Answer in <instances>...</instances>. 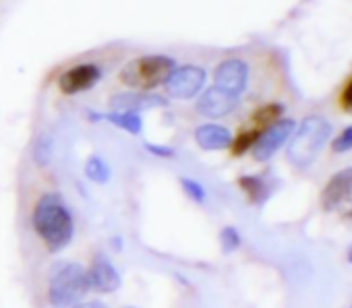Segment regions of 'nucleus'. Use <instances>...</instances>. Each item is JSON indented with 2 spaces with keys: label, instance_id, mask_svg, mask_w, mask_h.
<instances>
[{
  "label": "nucleus",
  "instance_id": "nucleus-1",
  "mask_svg": "<svg viewBox=\"0 0 352 308\" xmlns=\"http://www.w3.org/2000/svg\"><path fill=\"white\" fill-rule=\"evenodd\" d=\"M34 232L40 236L44 246L50 252H60L65 250L75 234V222L65 205L63 197L56 193H48L38 199L32 215Z\"/></svg>",
  "mask_w": 352,
  "mask_h": 308
},
{
  "label": "nucleus",
  "instance_id": "nucleus-2",
  "mask_svg": "<svg viewBox=\"0 0 352 308\" xmlns=\"http://www.w3.org/2000/svg\"><path fill=\"white\" fill-rule=\"evenodd\" d=\"M331 137V124L327 118L319 114L305 116L300 124H296L290 143H288V162L294 168H309L323 151L325 143Z\"/></svg>",
  "mask_w": 352,
  "mask_h": 308
},
{
  "label": "nucleus",
  "instance_id": "nucleus-3",
  "mask_svg": "<svg viewBox=\"0 0 352 308\" xmlns=\"http://www.w3.org/2000/svg\"><path fill=\"white\" fill-rule=\"evenodd\" d=\"M89 292L87 269L79 263H63L48 281V302L52 308L75 306Z\"/></svg>",
  "mask_w": 352,
  "mask_h": 308
},
{
  "label": "nucleus",
  "instance_id": "nucleus-4",
  "mask_svg": "<svg viewBox=\"0 0 352 308\" xmlns=\"http://www.w3.org/2000/svg\"><path fill=\"white\" fill-rule=\"evenodd\" d=\"M174 71V60L168 56H141L131 60L118 75L120 83L133 87L135 91H149L157 85L166 83L170 73Z\"/></svg>",
  "mask_w": 352,
  "mask_h": 308
},
{
  "label": "nucleus",
  "instance_id": "nucleus-5",
  "mask_svg": "<svg viewBox=\"0 0 352 308\" xmlns=\"http://www.w3.org/2000/svg\"><path fill=\"white\" fill-rule=\"evenodd\" d=\"M296 128V122L292 118H280L267 128H263L253 145V158L257 162H267L272 160L276 153L290 141L292 132Z\"/></svg>",
  "mask_w": 352,
  "mask_h": 308
},
{
  "label": "nucleus",
  "instance_id": "nucleus-6",
  "mask_svg": "<svg viewBox=\"0 0 352 308\" xmlns=\"http://www.w3.org/2000/svg\"><path fill=\"white\" fill-rule=\"evenodd\" d=\"M206 83V71L195 64H187L181 69H174L166 79V91L172 97L189 99L195 97Z\"/></svg>",
  "mask_w": 352,
  "mask_h": 308
},
{
  "label": "nucleus",
  "instance_id": "nucleus-7",
  "mask_svg": "<svg viewBox=\"0 0 352 308\" xmlns=\"http://www.w3.org/2000/svg\"><path fill=\"white\" fill-rule=\"evenodd\" d=\"M100 79H102V69L98 64L83 62L65 71L58 79V87L65 95H75V93L91 89Z\"/></svg>",
  "mask_w": 352,
  "mask_h": 308
},
{
  "label": "nucleus",
  "instance_id": "nucleus-8",
  "mask_svg": "<svg viewBox=\"0 0 352 308\" xmlns=\"http://www.w3.org/2000/svg\"><path fill=\"white\" fill-rule=\"evenodd\" d=\"M214 81L218 87L239 95L245 91L247 87V81H249V64L241 58H228V60H222L218 67H216V73H214Z\"/></svg>",
  "mask_w": 352,
  "mask_h": 308
},
{
  "label": "nucleus",
  "instance_id": "nucleus-9",
  "mask_svg": "<svg viewBox=\"0 0 352 308\" xmlns=\"http://www.w3.org/2000/svg\"><path fill=\"white\" fill-rule=\"evenodd\" d=\"M239 106V95L222 89V87H210L199 99H197V112L206 118H224L230 112H234Z\"/></svg>",
  "mask_w": 352,
  "mask_h": 308
},
{
  "label": "nucleus",
  "instance_id": "nucleus-10",
  "mask_svg": "<svg viewBox=\"0 0 352 308\" xmlns=\"http://www.w3.org/2000/svg\"><path fill=\"white\" fill-rule=\"evenodd\" d=\"M87 281H89V289L102 292V294H112L120 287V273L112 265L110 259L98 254L87 269Z\"/></svg>",
  "mask_w": 352,
  "mask_h": 308
},
{
  "label": "nucleus",
  "instance_id": "nucleus-11",
  "mask_svg": "<svg viewBox=\"0 0 352 308\" xmlns=\"http://www.w3.org/2000/svg\"><path fill=\"white\" fill-rule=\"evenodd\" d=\"M352 197V168H344L336 172L321 191V207L325 211H333L344 205Z\"/></svg>",
  "mask_w": 352,
  "mask_h": 308
},
{
  "label": "nucleus",
  "instance_id": "nucleus-12",
  "mask_svg": "<svg viewBox=\"0 0 352 308\" xmlns=\"http://www.w3.org/2000/svg\"><path fill=\"white\" fill-rule=\"evenodd\" d=\"M166 106V99L160 95H151L145 91H133V93H118L110 99L112 112H141V110H151V108H162Z\"/></svg>",
  "mask_w": 352,
  "mask_h": 308
},
{
  "label": "nucleus",
  "instance_id": "nucleus-13",
  "mask_svg": "<svg viewBox=\"0 0 352 308\" xmlns=\"http://www.w3.org/2000/svg\"><path fill=\"white\" fill-rule=\"evenodd\" d=\"M195 141L206 151H222L232 143V132L222 124H201L195 128Z\"/></svg>",
  "mask_w": 352,
  "mask_h": 308
},
{
  "label": "nucleus",
  "instance_id": "nucleus-14",
  "mask_svg": "<svg viewBox=\"0 0 352 308\" xmlns=\"http://www.w3.org/2000/svg\"><path fill=\"white\" fill-rule=\"evenodd\" d=\"M239 187L249 197V201L255 203V205H261L270 197V187L261 176H241Z\"/></svg>",
  "mask_w": 352,
  "mask_h": 308
},
{
  "label": "nucleus",
  "instance_id": "nucleus-15",
  "mask_svg": "<svg viewBox=\"0 0 352 308\" xmlns=\"http://www.w3.org/2000/svg\"><path fill=\"white\" fill-rule=\"evenodd\" d=\"M102 120H108L110 124L131 132V134H139L141 128H143V122H141V116L135 114V112H110V114H102L100 116Z\"/></svg>",
  "mask_w": 352,
  "mask_h": 308
},
{
  "label": "nucleus",
  "instance_id": "nucleus-16",
  "mask_svg": "<svg viewBox=\"0 0 352 308\" xmlns=\"http://www.w3.org/2000/svg\"><path fill=\"white\" fill-rule=\"evenodd\" d=\"M284 114V106L282 104H265L259 110H255V114L251 116L253 120V128H267L270 124H274L276 120H280V116Z\"/></svg>",
  "mask_w": 352,
  "mask_h": 308
},
{
  "label": "nucleus",
  "instance_id": "nucleus-17",
  "mask_svg": "<svg viewBox=\"0 0 352 308\" xmlns=\"http://www.w3.org/2000/svg\"><path fill=\"white\" fill-rule=\"evenodd\" d=\"M259 132H261L259 128H247V130L239 132V134L232 139V143H230L232 156H234V158H241V156H245V153H247L249 149H253V145H255Z\"/></svg>",
  "mask_w": 352,
  "mask_h": 308
},
{
  "label": "nucleus",
  "instance_id": "nucleus-18",
  "mask_svg": "<svg viewBox=\"0 0 352 308\" xmlns=\"http://www.w3.org/2000/svg\"><path fill=\"white\" fill-rule=\"evenodd\" d=\"M85 176L91 180V182H98V185H104L110 180V168L108 164L100 158V156H91L85 164Z\"/></svg>",
  "mask_w": 352,
  "mask_h": 308
},
{
  "label": "nucleus",
  "instance_id": "nucleus-19",
  "mask_svg": "<svg viewBox=\"0 0 352 308\" xmlns=\"http://www.w3.org/2000/svg\"><path fill=\"white\" fill-rule=\"evenodd\" d=\"M50 160H52V139L48 134H42L34 145V162L44 168L50 164Z\"/></svg>",
  "mask_w": 352,
  "mask_h": 308
},
{
  "label": "nucleus",
  "instance_id": "nucleus-20",
  "mask_svg": "<svg viewBox=\"0 0 352 308\" xmlns=\"http://www.w3.org/2000/svg\"><path fill=\"white\" fill-rule=\"evenodd\" d=\"M220 244H222V250H224L226 254H230V252H234V250H239V248H241L243 238H241V234H239V230H236V228L226 226V228L220 232Z\"/></svg>",
  "mask_w": 352,
  "mask_h": 308
},
{
  "label": "nucleus",
  "instance_id": "nucleus-21",
  "mask_svg": "<svg viewBox=\"0 0 352 308\" xmlns=\"http://www.w3.org/2000/svg\"><path fill=\"white\" fill-rule=\"evenodd\" d=\"M331 151H333V153H348V151H352V124L346 126V128L331 141Z\"/></svg>",
  "mask_w": 352,
  "mask_h": 308
},
{
  "label": "nucleus",
  "instance_id": "nucleus-22",
  "mask_svg": "<svg viewBox=\"0 0 352 308\" xmlns=\"http://www.w3.org/2000/svg\"><path fill=\"white\" fill-rule=\"evenodd\" d=\"M181 185H183V191H185L195 203H206V189H204L197 180L181 178Z\"/></svg>",
  "mask_w": 352,
  "mask_h": 308
},
{
  "label": "nucleus",
  "instance_id": "nucleus-23",
  "mask_svg": "<svg viewBox=\"0 0 352 308\" xmlns=\"http://www.w3.org/2000/svg\"><path fill=\"white\" fill-rule=\"evenodd\" d=\"M340 106L346 112H352V77L348 79V83L344 85L342 93H340Z\"/></svg>",
  "mask_w": 352,
  "mask_h": 308
},
{
  "label": "nucleus",
  "instance_id": "nucleus-24",
  "mask_svg": "<svg viewBox=\"0 0 352 308\" xmlns=\"http://www.w3.org/2000/svg\"><path fill=\"white\" fill-rule=\"evenodd\" d=\"M149 153H153V156H160V158H172L174 156V149L170 147H160V145H145Z\"/></svg>",
  "mask_w": 352,
  "mask_h": 308
},
{
  "label": "nucleus",
  "instance_id": "nucleus-25",
  "mask_svg": "<svg viewBox=\"0 0 352 308\" xmlns=\"http://www.w3.org/2000/svg\"><path fill=\"white\" fill-rule=\"evenodd\" d=\"M71 308H110V306L106 302H102V300H89V302H77Z\"/></svg>",
  "mask_w": 352,
  "mask_h": 308
},
{
  "label": "nucleus",
  "instance_id": "nucleus-26",
  "mask_svg": "<svg viewBox=\"0 0 352 308\" xmlns=\"http://www.w3.org/2000/svg\"><path fill=\"white\" fill-rule=\"evenodd\" d=\"M346 261L352 265V244H350V246H348V250H346Z\"/></svg>",
  "mask_w": 352,
  "mask_h": 308
},
{
  "label": "nucleus",
  "instance_id": "nucleus-27",
  "mask_svg": "<svg viewBox=\"0 0 352 308\" xmlns=\"http://www.w3.org/2000/svg\"><path fill=\"white\" fill-rule=\"evenodd\" d=\"M124 308H135V306H124Z\"/></svg>",
  "mask_w": 352,
  "mask_h": 308
},
{
  "label": "nucleus",
  "instance_id": "nucleus-28",
  "mask_svg": "<svg viewBox=\"0 0 352 308\" xmlns=\"http://www.w3.org/2000/svg\"><path fill=\"white\" fill-rule=\"evenodd\" d=\"M348 308H352V304H350V306H348Z\"/></svg>",
  "mask_w": 352,
  "mask_h": 308
}]
</instances>
